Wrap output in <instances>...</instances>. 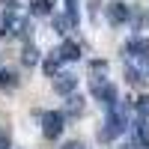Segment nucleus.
<instances>
[{"label":"nucleus","instance_id":"0eeeda50","mask_svg":"<svg viewBox=\"0 0 149 149\" xmlns=\"http://www.w3.org/2000/svg\"><path fill=\"white\" fill-rule=\"evenodd\" d=\"M54 57L60 63H74V60H81V48H78V42H63L54 51Z\"/></svg>","mask_w":149,"mask_h":149},{"label":"nucleus","instance_id":"4468645a","mask_svg":"<svg viewBox=\"0 0 149 149\" xmlns=\"http://www.w3.org/2000/svg\"><path fill=\"white\" fill-rule=\"evenodd\" d=\"M66 15L72 24H78V0H66Z\"/></svg>","mask_w":149,"mask_h":149},{"label":"nucleus","instance_id":"dca6fc26","mask_svg":"<svg viewBox=\"0 0 149 149\" xmlns=\"http://www.w3.org/2000/svg\"><path fill=\"white\" fill-rule=\"evenodd\" d=\"M0 3H3V6L9 9V6H18V0H0Z\"/></svg>","mask_w":149,"mask_h":149},{"label":"nucleus","instance_id":"9b49d317","mask_svg":"<svg viewBox=\"0 0 149 149\" xmlns=\"http://www.w3.org/2000/svg\"><path fill=\"white\" fill-rule=\"evenodd\" d=\"M69 24H72L69 15H54V30H57V33H66V30H69ZM72 27H74V24H72Z\"/></svg>","mask_w":149,"mask_h":149},{"label":"nucleus","instance_id":"f257e3e1","mask_svg":"<svg viewBox=\"0 0 149 149\" xmlns=\"http://www.w3.org/2000/svg\"><path fill=\"white\" fill-rule=\"evenodd\" d=\"M122 131H125V113H122L119 104H113V107H107V122L102 128V140H113Z\"/></svg>","mask_w":149,"mask_h":149},{"label":"nucleus","instance_id":"1a4fd4ad","mask_svg":"<svg viewBox=\"0 0 149 149\" xmlns=\"http://www.w3.org/2000/svg\"><path fill=\"white\" fill-rule=\"evenodd\" d=\"M54 6H57V0H33L30 12H33V15H51Z\"/></svg>","mask_w":149,"mask_h":149},{"label":"nucleus","instance_id":"9d476101","mask_svg":"<svg viewBox=\"0 0 149 149\" xmlns=\"http://www.w3.org/2000/svg\"><path fill=\"white\" fill-rule=\"evenodd\" d=\"M39 60H42V54H39V48H36V45H27V48H24V63H27V66H36Z\"/></svg>","mask_w":149,"mask_h":149},{"label":"nucleus","instance_id":"f03ea898","mask_svg":"<svg viewBox=\"0 0 149 149\" xmlns=\"http://www.w3.org/2000/svg\"><path fill=\"white\" fill-rule=\"evenodd\" d=\"M63 125H66V113H60V110H45L42 113V134L48 140H57L63 134Z\"/></svg>","mask_w":149,"mask_h":149},{"label":"nucleus","instance_id":"6e6552de","mask_svg":"<svg viewBox=\"0 0 149 149\" xmlns=\"http://www.w3.org/2000/svg\"><path fill=\"white\" fill-rule=\"evenodd\" d=\"M18 86V74L12 72V69H0V90H15Z\"/></svg>","mask_w":149,"mask_h":149},{"label":"nucleus","instance_id":"2eb2a0df","mask_svg":"<svg viewBox=\"0 0 149 149\" xmlns=\"http://www.w3.org/2000/svg\"><path fill=\"white\" fill-rule=\"evenodd\" d=\"M63 149H86V146H84V143H78V140H72V143H66Z\"/></svg>","mask_w":149,"mask_h":149},{"label":"nucleus","instance_id":"ddd939ff","mask_svg":"<svg viewBox=\"0 0 149 149\" xmlns=\"http://www.w3.org/2000/svg\"><path fill=\"white\" fill-rule=\"evenodd\" d=\"M81 110H84V104H81V98H78V95H72V98H69V104H66V113H72V116H78Z\"/></svg>","mask_w":149,"mask_h":149},{"label":"nucleus","instance_id":"20e7f679","mask_svg":"<svg viewBox=\"0 0 149 149\" xmlns=\"http://www.w3.org/2000/svg\"><path fill=\"white\" fill-rule=\"evenodd\" d=\"M125 51H128V60H134L140 69H149V39H131Z\"/></svg>","mask_w":149,"mask_h":149},{"label":"nucleus","instance_id":"7ed1b4c3","mask_svg":"<svg viewBox=\"0 0 149 149\" xmlns=\"http://www.w3.org/2000/svg\"><path fill=\"white\" fill-rule=\"evenodd\" d=\"M27 30V15H21L15 6L3 9V36H21Z\"/></svg>","mask_w":149,"mask_h":149},{"label":"nucleus","instance_id":"423d86ee","mask_svg":"<svg viewBox=\"0 0 149 149\" xmlns=\"http://www.w3.org/2000/svg\"><path fill=\"white\" fill-rule=\"evenodd\" d=\"M104 12H107V21H110V24H125V21H128V15H131L128 6H125V3H119V0L107 3V6H104Z\"/></svg>","mask_w":149,"mask_h":149},{"label":"nucleus","instance_id":"39448f33","mask_svg":"<svg viewBox=\"0 0 149 149\" xmlns=\"http://www.w3.org/2000/svg\"><path fill=\"white\" fill-rule=\"evenodd\" d=\"M74 86H78V74H72V72H60V74H54V90H57L60 95H72Z\"/></svg>","mask_w":149,"mask_h":149},{"label":"nucleus","instance_id":"f8f14e48","mask_svg":"<svg viewBox=\"0 0 149 149\" xmlns=\"http://www.w3.org/2000/svg\"><path fill=\"white\" fill-rule=\"evenodd\" d=\"M134 107H137V113H140V119H146V116H149V95H140L137 102H134Z\"/></svg>","mask_w":149,"mask_h":149}]
</instances>
